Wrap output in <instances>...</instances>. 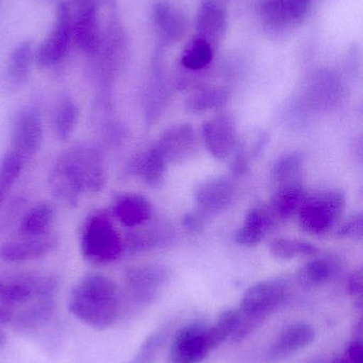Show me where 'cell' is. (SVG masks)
I'll list each match as a JSON object with an SVG mask.
<instances>
[{
	"mask_svg": "<svg viewBox=\"0 0 363 363\" xmlns=\"http://www.w3.org/2000/svg\"><path fill=\"white\" fill-rule=\"evenodd\" d=\"M104 181L102 155L90 144L76 145L62 153L50 172L51 191L59 200L72 205L82 192L102 190Z\"/></svg>",
	"mask_w": 363,
	"mask_h": 363,
	"instance_id": "obj_1",
	"label": "cell"
},
{
	"mask_svg": "<svg viewBox=\"0 0 363 363\" xmlns=\"http://www.w3.org/2000/svg\"><path fill=\"white\" fill-rule=\"evenodd\" d=\"M70 311L85 323L98 328L112 325L121 313V294L108 277L89 274L72 289Z\"/></svg>",
	"mask_w": 363,
	"mask_h": 363,
	"instance_id": "obj_2",
	"label": "cell"
},
{
	"mask_svg": "<svg viewBox=\"0 0 363 363\" xmlns=\"http://www.w3.org/2000/svg\"><path fill=\"white\" fill-rule=\"evenodd\" d=\"M288 296L289 287L281 279H266L249 287L241 298L232 340L241 342L253 334L286 302Z\"/></svg>",
	"mask_w": 363,
	"mask_h": 363,
	"instance_id": "obj_3",
	"label": "cell"
},
{
	"mask_svg": "<svg viewBox=\"0 0 363 363\" xmlns=\"http://www.w3.org/2000/svg\"><path fill=\"white\" fill-rule=\"evenodd\" d=\"M81 250L85 259L96 264H110L121 257L123 240L106 213H95L87 220Z\"/></svg>",
	"mask_w": 363,
	"mask_h": 363,
	"instance_id": "obj_4",
	"label": "cell"
},
{
	"mask_svg": "<svg viewBox=\"0 0 363 363\" xmlns=\"http://www.w3.org/2000/svg\"><path fill=\"white\" fill-rule=\"evenodd\" d=\"M345 204V194L340 190H327L305 199L298 211L300 228L308 234H324L336 225Z\"/></svg>",
	"mask_w": 363,
	"mask_h": 363,
	"instance_id": "obj_5",
	"label": "cell"
},
{
	"mask_svg": "<svg viewBox=\"0 0 363 363\" xmlns=\"http://www.w3.org/2000/svg\"><path fill=\"white\" fill-rule=\"evenodd\" d=\"M72 38V21L70 6L65 2L59 4L55 25L36 52V61L42 68L59 64L66 57Z\"/></svg>",
	"mask_w": 363,
	"mask_h": 363,
	"instance_id": "obj_6",
	"label": "cell"
},
{
	"mask_svg": "<svg viewBox=\"0 0 363 363\" xmlns=\"http://www.w3.org/2000/svg\"><path fill=\"white\" fill-rule=\"evenodd\" d=\"M208 326L194 322L181 328L173 341L170 363H200L210 353Z\"/></svg>",
	"mask_w": 363,
	"mask_h": 363,
	"instance_id": "obj_7",
	"label": "cell"
},
{
	"mask_svg": "<svg viewBox=\"0 0 363 363\" xmlns=\"http://www.w3.org/2000/svg\"><path fill=\"white\" fill-rule=\"evenodd\" d=\"M43 140V125L40 112L36 108H26L17 114L13 127L11 150L27 161L33 157Z\"/></svg>",
	"mask_w": 363,
	"mask_h": 363,
	"instance_id": "obj_8",
	"label": "cell"
},
{
	"mask_svg": "<svg viewBox=\"0 0 363 363\" xmlns=\"http://www.w3.org/2000/svg\"><path fill=\"white\" fill-rule=\"evenodd\" d=\"M168 279V269L153 264L131 268L126 274V283L130 296L140 304L151 303Z\"/></svg>",
	"mask_w": 363,
	"mask_h": 363,
	"instance_id": "obj_9",
	"label": "cell"
},
{
	"mask_svg": "<svg viewBox=\"0 0 363 363\" xmlns=\"http://www.w3.org/2000/svg\"><path fill=\"white\" fill-rule=\"evenodd\" d=\"M156 146L161 151L166 163H180L195 153L197 136L192 125L183 123L166 130Z\"/></svg>",
	"mask_w": 363,
	"mask_h": 363,
	"instance_id": "obj_10",
	"label": "cell"
},
{
	"mask_svg": "<svg viewBox=\"0 0 363 363\" xmlns=\"http://www.w3.org/2000/svg\"><path fill=\"white\" fill-rule=\"evenodd\" d=\"M202 140L209 152L219 160L230 157L236 147V125L232 117L221 115L202 125Z\"/></svg>",
	"mask_w": 363,
	"mask_h": 363,
	"instance_id": "obj_11",
	"label": "cell"
},
{
	"mask_svg": "<svg viewBox=\"0 0 363 363\" xmlns=\"http://www.w3.org/2000/svg\"><path fill=\"white\" fill-rule=\"evenodd\" d=\"M58 240L53 235L28 237L9 241L0 247V259L6 262H21L43 257L53 251Z\"/></svg>",
	"mask_w": 363,
	"mask_h": 363,
	"instance_id": "obj_12",
	"label": "cell"
},
{
	"mask_svg": "<svg viewBox=\"0 0 363 363\" xmlns=\"http://www.w3.org/2000/svg\"><path fill=\"white\" fill-rule=\"evenodd\" d=\"M153 21L160 40L166 44H174L185 35V16L180 11L166 0H159L153 6Z\"/></svg>",
	"mask_w": 363,
	"mask_h": 363,
	"instance_id": "obj_13",
	"label": "cell"
},
{
	"mask_svg": "<svg viewBox=\"0 0 363 363\" xmlns=\"http://www.w3.org/2000/svg\"><path fill=\"white\" fill-rule=\"evenodd\" d=\"M227 30L225 11L217 2L204 0L198 9L196 32L198 38L212 45L213 48L221 42Z\"/></svg>",
	"mask_w": 363,
	"mask_h": 363,
	"instance_id": "obj_14",
	"label": "cell"
},
{
	"mask_svg": "<svg viewBox=\"0 0 363 363\" xmlns=\"http://www.w3.org/2000/svg\"><path fill=\"white\" fill-rule=\"evenodd\" d=\"M315 330L310 324L298 322L281 330L272 345L270 357L281 359L308 347L315 341Z\"/></svg>",
	"mask_w": 363,
	"mask_h": 363,
	"instance_id": "obj_15",
	"label": "cell"
},
{
	"mask_svg": "<svg viewBox=\"0 0 363 363\" xmlns=\"http://www.w3.org/2000/svg\"><path fill=\"white\" fill-rule=\"evenodd\" d=\"M234 196L232 182L213 179L200 184L195 191V201L205 213H217L227 208Z\"/></svg>",
	"mask_w": 363,
	"mask_h": 363,
	"instance_id": "obj_16",
	"label": "cell"
},
{
	"mask_svg": "<svg viewBox=\"0 0 363 363\" xmlns=\"http://www.w3.org/2000/svg\"><path fill=\"white\" fill-rule=\"evenodd\" d=\"M274 216L264 207H255L249 211L243 225L234 234V240L243 247H255L264 240L272 228Z\"/></svg>",
	"mask_w": 363,
	"mask_h": 363,
	"instance_id": "obj_17",
	"label": "cell"
},
{
	"mask_svg": "<svg viewBox=\"0 0 363 363\" xmlns=\"http://www.w3.org/2000/svg\"><path fill=\"white\" fill-rule=\"evenodd\" d=\"M259 17L264 31L281 35L296 26L289 0H261Z\"/></svg>",
	"mask_w": 363,
	"mask_h": 363,
	"instance_id": "obj_18",
	"label": "cell"
},
{
	"mask_svg": "<svg viewBox=\"0 0 363 363\" xmlns=\"http://www.w3.org/2000/svg\"><path fill=\"white\" fill-rule=\"evenodd\" d=\"M113 211L123 225L136 228L151 219V205L140 194H125L117 199Z\"/></svg>",
	"mask_w": 363,
	"mask_h": 363,
	"instance_id": "obj_19",
	"label": "cell"
},
{
	"mask_svg": "<svg viewBox=\"0 0 363 363\" xmlns=\"http://www.w3.org/2000/svg\"><path fill=\"white\" fill-rule=\"evenodd\" d=\"M305 199L304 189L298 182L283 184L272 199L273 215L281 219H289L298 213Z\"/></svg>",
	"mask_w": 363,
	"mask_h": 363,
	"instance_id": "obj_20",
	"label": "cell"
},
{
	"mask_svg": "<svg viewBox=\"0 0 363 363\" xmlns=\"http://www.w3.org/2000/svg\"><path fill=\"white\" fill-rule=\"evenodd\" d=\"M166 159L157 146L143 153L134 163V170L149 186H159L163 182L166 169Z\"/></svg>",
	"mask_w": 363,
	"mask_h": 363,
	"instance_id": "obj_21",
	"label": "cell"
},
{
	"mask_svg": "<svg viewBox=\"0 0 363 363\" xmlns=\"http://www.w3.org/2000/svg\"><path fill=\"white\" fill-rule=\"evenodd\" d=\"M53 221V207L48 203H40L26 213L21 220L19 232L23 236H43L49 234Z\"/></svg>",
	"mask_w": 363,
	"mask_h": 363,
	"instance_id": "obj_22",
	"label": "cell"
},
{
	"mask_svg": "<svg viewBox=\"0 0 363 363\" xmlns=\"http://www.w3.org/2000/svg\"><path fill=\"white\" fill-rule=\"evenodd\" d=\"M36 60L32 44L23 42L17 45L11 53L8 63V74L11 80L16 84H23L29 78L32 63Z\"/></svg>",
	"mask_w": 363,
	"mask_h": 363,
	"instance_id": "obj_23",
	"label": "cell"
},
{
	"mask_svg": "<svg viewBox=\"0 0 363 363\" xmlns=\"http://www.w3.org/2000/svg\"><path fill=\"white\" fill-rule=\"evenodd\" d=\"M215 57V48L206 40L196 36L188 43L181 55V65L189 70L204 69L210 65Z\"/></svg>",
	"mask_w": 363,
	"mask_h": 363,
	"instance_id": "obj_24",
	"label": "cell"
},
{
	"mask_svg": "<svg viewBox=\"0 0 363 363\" xmlns=\"http://www.w3.org/2000/svg\"><path fill=\"white\" fill-rule=\"evenodd\" d=\"M334 266L328 260L317 258L302 267L298 272V281L304 288L319 287L330 281L334 274Z\"/></svg>",
	"mask_w": 363,
	"mask_h": 363,
	"instance_id": "obj_25",
	"label": "cell"
},
{
	"mask_svg": "<svg viewBox=\"0 0 363 363\" xmlns=\"http://www.w3.org/2000/svg\"><path fill=\"white\" fill-rule=\"evenodd\" d=\"M270 253L279 259H293L303 256H313L319 252L315 245L298 239L277 238L269 245Z\"/></svg>",
	"mask_w": 363,
	"mask_h": 363,
	"instance_id": "obj_26",
	"label": "cell"
},
{
	"mask_svg": "<svg viewBox=\"0 0 363 363\" xmlns=\"http://www.w3.org/2000/svg\"><path fill=\"white\" fill-rule=\"evenodd\" d=\"M78 119V108L70 98L65 97L58 104L55 111V131L60 140H66L75 130Z\"/></svg>",
	"mask_w": 363,
	"mask_h": 363,
	"instance_id": "obj_27",
	"label": "cell"
},
{
	"mask_svg": "<svg viewBox=\"0 0 363 363\" xmlns=\"http://www.w3.org/2000/svg\"><path fill=\"white\" fill-rule=\"evenodd\" d=\"M238 322V309H227L217 318L215 323L208 328V340L211 351L221 347L232 339Z\"/></svg>",
	"mask_w": 363,
	"mask_h": 363,
	"instance_id": "obj_28",
	"label": "cell"
},
{
	"mask_svg": "<svg viewBox=\"0 0 363 363\" xmlns=\"http://www.w3.org/2000/svg\"><path fill=\"white\" fill-rule=\"evenodd\" d=\"M25 163L26 160L15 151L10 150L4 155L0 165V202L18 178Z\"/></svg>",
	"mask_w": 363,
	"mask_h": 363,
	"instance_id": "obj_29",
	"label": "cell"
},
{
	"mask_svg": "<svg viewBox=\"0 0 363 363\" xmlns=\"http://www.w3.org/2000/svg\"><path fill=\"white\" fill-rule=\"evenodd\" d=\"M168 338V328L156 330L141 345L136 355L128 363H156Z\"/></svg>",
	"mask_w": 363,
	"mask_h": 363,
	"instance_id": "obj_30",
	"label": "cell"
},
{
	"mask_svg": "<svg viewBox=\"0 0 363 363\" xmlns=\"http://www.w3.org/2000/svg\"><path fill=\"white\" fill-rule=\"evenodd\" d=\"M228 93L222 89H207L190 98L188 108L191 112L202 113L224 106L227 101Z\"/></svg>",
	"mask_w": 363,
	"mask_h": 363,
	"instance_id": "obj_31",
	"label": "cell"
},
{
	"mask_svg": "<svg viewBox=\"0 0 363 363\" xmlns=\"http://www.w3.org/2000/svg\"><path fill=\"white\" fill-rule=\"evenodd\" d=\"M303 159L298 153L286 155L283 159L279 160L278 163L275 165L273 170V177L277 183L288 184L296 183V178L302 169Z\"/></svg>",
	"mask_w": 363,
	"mask_h": 363,
	"instance_id": "obj_32",
	"label": "cell"
},
{
	"mask_svg": "<svg viewBox=\"0 0 363 363\" xmlns=\"http://www.w3.org/2000/svg\"><path fill=\"white\" fill-rule=\"evenodd\" d=\"M339 237L345 239H362L363 235V218L362 215L353 216L345 222L338 230Z\"/></svg>",
	"mask_w": 363,
	"mask_h": 363,
	"instance_id": "obj_33",
	"label": "cell"
},
{
	"mask_svg": "<svg viewBox=\"0 0 363 363\" xmlns=\"http://www.w3.org/2000/svg\"><path fill=\"white\" fill-rule=\"evenodd\" d=\"M289 2L294 21L300 25L308 14L313 0H289Z\"/></svg>",
	"mask_w": 363,
	"mask_h": 363,
	"instance_id": "obj_34",
	"label": "cell"
},
{
	"mask_svg": "<svg viewBox=\"0 0 363 363\" xmlns=\"http://www.w3.org/2000/svg\"><path fill=\"white\" fill-rule=\"evenodd\" d=\"M342 363H362L363 347L362 341L355 340L347 347Z\"/></svg>",
	"mask_w": 363,
	"mask_h": 363,
	"instance_id": "obj_35",
	"label": "cell"
},
{
	"mask_svg": "<svg viewBox=\"0 0 363 363\" xmlns=\"http://www.w3.org/2000/svg\"><path fill=\"white\" fill-rule=\"evenodd\" d=\"M350 294L353 296H362L363 291V279L362 271L354 273L349 281Z\"/></svg>",
	"mask_w": 363,
	"mask_h": 363,
	"instance_id": "obj_36",
	"label": "cell"
},
{
	"mask_svg": "<svg viewBox=\"0 0 363 363\" xmlns=\"http://www.w3.org/2000/svg\"><path fill=\"white\" fill-rule=\"evenodd\" d=\"M185 226L189 228L190 230H198L202 228V221L195 215L187 216L185 218V222H183Z\"/></svg>",
	"mask_w": 363,
	"mask_h": 363,
	"instance_id": "obj_37",
	"label": "cell"
},
{
	"mask_svg": "<svg viewBox=\"0 0 363 363\" xmlns=\"http://www.w3.org/2000/svg\"><path fill=\"white\" fill-rule=\"evenodd\" d=\"M4 341H6V338H4V335L0 332V347L4 345Z\"/></svg>",
	"mask_w": 363,
	"mask_h": 363,
	"instance_id": "obj_38",
	"label": "cell"
},
{
	"mask_svg": "<svg viewBox=\"0 0 363 363\" xmlns=\"http://www.w3.org/2000/svg\"><path fill=\"white\" fill-rule=\"evenodd\" d=\"M70 6H75V4H78V2L82 1V0H70Z\"/></svg>",
	"mask_w": 363,
	"mask_h": 363,
	"instance_id": "obj_39",
	"label": "cell"
}]
</instances>
